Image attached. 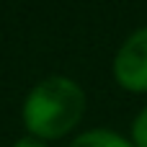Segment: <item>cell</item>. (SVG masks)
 <instances>
[{
	"mask_svg": "<svg viewBox=\"0 0 147 147\" xmlns=\"http://www.w3.org/2000/svg\"><path fill=\"white\" fill-rule=\"evenodd\" d=\"M10 147H52V145H49V142H41V140H36V137H31V134H21Z\"/></svg>",
	"mask_w": 147,
	"mask_h": 147,
	"instance_id": "5",
	"label": "cell"
},
{
	"mask_svg": "<svg viewBox=\"0 0 147 147\" xmlns=\"http://www.w3.org/2000/svg\"><path fill=\"white\" fill-rule=\"evenodd\" d=\"M111 78L121 90L132 96H147V23L124 36L114 52Z\"/></svg>",
	"mask_w": 147,
	"mask_h": 147,
	"instance_id": "2",
	"label": "cell"
},
{
	"mask_svg": "<svg viewBox=\"0 0 147 147\" xmlns=\"http://www.w3.org/2000/svg\"><path fill=\"white\" fill-rule=\"evenodd\" d=\"M127 137L132 140V145H134V147H147V103L134 114Z\"/></svg>",
	"mask_w": 147,
	"mask_h": 147,
	"instance_id": "4",
	"label": "cell"
},
{
	"mask_svg": "<svg viewBox=\"0 0 147 147\" xmlns=\"http://www.w3.org/2000/svg\"><path fill=\"white\" fill-rule=\"evenodd\" d=\"M65 147H134L132 140L116 129L109 127H93V129H83L78 132Z\"/></svg>",
	"mask_w": 147,
	"mask_h": 147,
	"instance_id": "3",
	"label": "cell"
},
{
	"mask_svg": "<svg viewBox=\"0 0 147 147\" xmlns=\"http://www.w3.org/2000/svg\"><path fill=\"white\" fill-rule=\"evenodd\" d=\"M88 96L83 85L70 75H44L36 80L21 103V124L26 134L41 142L67 140L85 119Z\"/></svg>",
	"mask_w": 147,
	"mask_h": 147,
	"instance_id": "1",
	"label": "cell"
}]
</instances>
